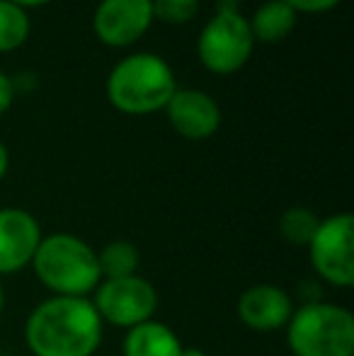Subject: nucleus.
<instances>
[{"label": "nucleus", "mask_w": 354, "mask_h": 356, "mask_svg": "<svg viewBox=\"0 0 354 356\" xmlns=\"http://www.w3.org/2000/svg\"><path fill=\"white\" fill-rule=\"evenodd\" d=\"M24 339L34 356H92L102 342V320L92 300L54 296L32 310Z\"/></svg>", "instance_id": "f257e3e1"}, {"label": "nucleus", "mask_w": 354, "mask_h": 356, "mask_svg": "<svg viewBox=\"0 0 354 356\" xmlns=\"http://www.w3.org/2000/svg\"><path fill=\"white\" fill-rule=\"evenodd\" d=\"M166 112L172 129L182 138H189V141L211 138L218 131V127H221V107L204 90L177 88L175 95L170 97V102L166 104Z\"/></svg>", "instance_id": "1a4fd4ad"}, {"label": "nucleus", "mask_w": 354, "mask_h": 356, "mask_svg": "<svg viewBox=\"0 0 354 356\" xmlns=\"http://www.w3.org/2000/svg\"><path fill=\"white\" fill-rule=\"evenodd\" d=\"M29 15L17 5L0 0V54L19 49L29 37Z\"/></svg>", "instance_id": "2eb2a0df"}, {"label": "nucleus", "mask_w": 354, "mask_h": 356, "mask_svg": "<svg viewBox=\"0 0 354 356\" xmlns=\"http://www.w3.org/2000/svg\"><path fill=\"white\" fill-rule=\"evenodd\" d=\"M153 22L151 0H99L92 15V29L107 47L122 49L136 44Z\"/></svg>", "instance_id": "6e6552de"}, {"label": "nucleus", "mask_w": 354, "mask_h": 356, "mask_svg": "<svg viewBox=\"0 0 354 356\" xmlns=\"http://www.w3.org/2000/svg\"><path fill=\"white\" fill-rule=\"evenodd\" d=\"M311 264L325 282L335 286L354 284V218L352 213H335L321 220L308 243Z\"/></svg>", "instance_id": "0eeeda50"}, {"label": "nucleus", "mask_w": 354, "mask_h": 356, "mask_svg": "<svg viewBox=\"0 0 354 356\" xmlns=\"http://www.w3.org/2000/svg\"><path fill=\"white\" fill-rule=\"evenodd\" d=\"M8 165H10L8 148H5V143L0 141V179H3V177H5V172H8Z\"/></svg>", "instance_id": "412c9836"}, {"label": "nucleus", "mask_w": 354, "mask_h": 356, "mask_svg": "<svg viewBox=\"0 0 354 356\" xmlns=\"http://www.w3.org/2000/svg\"><path fill=\"white\" fill-rule=\"evenodd\" d=\"M3 305H5V293H3V286H0V313H3Z\"/></svg>", "instance_id": "5701e85b"}, {"label": "nucleus", "mask_w": 354, "mask_h": 356, "mask_svg": "<svg viewBox=\"0 0 354 356\" xmlns=\"http://www.w3.org/2000/svg\"><path fill=\"white\" fill-rule=\"evenodd\" d=\"M153 19H161L168 24L192 22L199 13V0H151Z\"/></svg>", "instance_id": "f3484780"}, {"label": "nucleus", "mask_w": 354, "mask_h": 356, "mask_svg": "<svg viewBox=\"0 0 354 356\" xmlns=\"http://www.w3.org/2000/svg\"><path fill=\"white\" fill-rule=\"evenodd\" d=\"M184 344L168 325L146 320L124 337V356H179Z\"/></svg>", "instance_id": "f8f14e48"}, {"label": "nucleus", "mask_w": 354, "mask_h": 356, "mask_svg": "<svg viewBox=\"0 0 354 356\" xmlns=\"http://www.w3.org/2000/svg\"><path fill=\"white\" fill-rule=\"evenodd\" d=\"M42 243V228L22 209H0V274H15L32 264Z\"/></svg>", "instance_id": "9d476101"}, {"label": "nucleus", "mask_w": 354, "mask_h": 356, "mask_svg": "<svg viewBox=\"0 0 354 356\" xmlns=\"http://www.w3.org/2000/svg\"><path fill=\"white\" fill-rule=\"evenodd\" d=\"M179 356H207V354H204V349H199V347H182V354Z\"/></svg>", "instance_id": "4be33fe9"}, {"label": "nucleus", "mask_w": 354, "mask_h": 356, "mask_svg": "<svg viewBox=\"0 0 354 356\" xmlns=\"http://www.w3.org/2000/svg\"><path fill=\"white\" fill-rule=\"evenodd\" d=\"M287 344L293 356H352V313L321 300L301 305L287 323Z\"/></svg>", "instance_id": "20e7f679"}, {"label": "nucleus", "mask_w": 354, "mask_h": 356, "mask_svg": "<svg viewBox=\"0 0 354 356\" xmlns=\"http://www.w3.org/2000/svg\"><path fill=\"white\" fill-rule=\"evenodd\" d=\"M293 315V300L284 289L272 284H257L243 291L238 298V318L255 332H274L284 327Z\"/></svg>", "instance_id": "9b49d317"}, {"label": "nucleus", "mask_w": 354, "mask_h": 356, "mask_svg": "<svg viewBox=\"0 0 354 356\" xmlns=\"http://www.w3.org/2000/svg\"><path fill=\"white\" fill-rule=\"evenodd\" d=\"M318 223H321V218H318L311 209L291 207L282 213V218H279V233H282V238L287 240L289 245L308 248V243H311L313 235H316V230H318Z\"/></svg>", "instance_id": "dca6fc26"}, {"label": "nucleus", "mask_w": 354, "mask_h": 356, "mask_svg": "<svg viewBox=\"0 0 354 356\" xmlns=\"http://www.w3.org/2000/svg\"><path fill=\"white\" fill-rule=\"evenodd\" d=\"M15 95H17V92H15L13 78L0 71V114L8 112L10 104H13V99H15Z\"/></svg>", "instance_id": "6ab92c4d"}, {"label": "nucleus", "mask_w": 354, "mask_h": 356, "mask_svg": "<svg viewBox=\"0 0 354 356\" xmlns=\"http://www.w3.org/2000/svg\"><path fill=\"white\" fill-rule=\"evenodd\" d=\"M221 5H233V0H221Z\"/></svg>", "instance_id": "b1692460"}, {"label": "nucleus", "mask_w": 354, "mask_h": 356, "mask_svg": "<svg viewBox=\"0 0 354 356\" xmlns=\"http://www.w3.org/2000/svg\"><path fill=\"white\" fill-rule=\"evenodd\" d=\"M177 90V80L166 58L158 54H129L109 71L107 97L124 114H153L166 109Z\"/></svg>", "instance_id": "f03ea898"}, {"label": "nucleus", "mask_w": 354, "mask_h": 356, "mask_svg": "<svg viewBox=\"0 0 354 356\" xmlns=\"http://www.w3.org/2000/svg\"><path fill=\"white\" fill-rule=\"evenodd\" d=\"M138 262H141L138 248L129 240H114V243L104 245L102 252H97L99 277L102 279L134 277L138 272Z\"/></svg>", "instance_id": "4468645a"}, {"label": "nucleus", "mask_w": 354, "mask_h": 356, "mask_svg": "<svg viewBox=\"0 0 354 356\" xmlns=\"http://www.w3.org/2000/svg\"><path fill=\"white\" fill-rule=\"evenodd\" d=\"M92 305L99 320L131 330L146 320H153L158 293L153 284L138 274L124 279H102L95 289Z\"/></svg>", "instance_id": "423d86ee"}, {"label": "nucleus", "mask_w": 354, "mask_h": 356, "mask_svg": "<svg viewBox=\"0 0 354 356\" xmlns=\"http://www.w3.org/2000/svg\"><path fill=\"white\" fill-rule=\"evenodd\" d=\"M252 49H255V37L250 32L248 17L233 5H218L216 15H211V19L204 24L197 42L202 66L216 75L238 73L250 61Z\"/></svg>", "instance_id": "39448f33"}, {"label": "nucleus", "mask_w": 354, "mask_h": 356, "mask_svg": "<svg viewBox=\"0 0 354 356\" xmlns=\"http://www.w3.org/2000/svg\"><path fill=\"white\" fill-rule=\"evenodd\" d=\"M296 13H311V15H318V13H328L332 10L335 5H340L342 0H287Z\"/></svg>", "instance_id": "a211bd4d"}, {"label": "nucleus", "mask_w": 354, "mask_h": 356, "mask_svg": "<svg viewBox=\"0 0 354 356\" xmlns=\"http://www.w3.org/2000/svg\"><path fill=\"white\" fill-rule=\"evenodd\" d=\"M32 264L39 282L56 296L86 298L102 282L97 252L71 233H54L42 238Z\"/></svg>", "instance_id": "7ed1b4c3"}, {"label": "nucleus", "mask_w": 354, "mask_h": 356, "mask_svg": "<svg viewBox=\"0 0 354 356\" xmlns=\"http://www.w3.org/2000/svg\"><path fill=\"white\" fill-rule=\"evenodd\" d=\"M8 3H13V5H17V8L27 10V8H42V5L51 3V0H8Z\"/></svg>", "instance_id": "aec40b11"}, {"label": "nucleus", "mask_w": 354, "mask_h": 356, "mask_svg": "<svg viewBox=\"0 0 354 356\" xmlns=\"http://www.w3.org/2000/svg\"><path fill=\"white\" fill-rule=\"evenodd\" d=\"M296 10L287 3V0H267L260 8L252 13V17L248 19L250 32L255 37V42L274 44L287 39L296 27Z\"/></svg>", "instance_id": "ddd939ff"}]
</instances>
